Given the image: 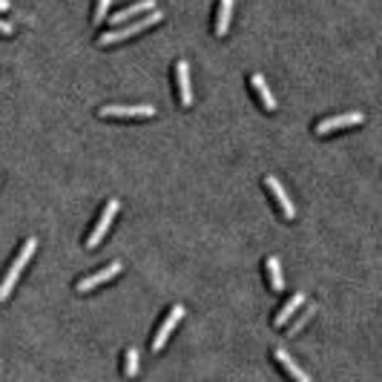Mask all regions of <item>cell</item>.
<instances>
[{"mask_svg":"<svg viewBox=\"0 0 382 382\" xmlns=\"http://www.w3.org/2000/svg\"><path fill=\"white\" fill-rule=\"evenodd\" d=\"M273 359H276V362H279V365H282V368H285V371H288V374H290L293 379H299V382H310L308 371H302V368L296 365V362H293V359H290V354H288L285 348H276V351H273Z\"/></svg>","mask_w":382,"mask_h":382,"instance_id":"13","label":"cell"},{"mask_svg":"<svg viewBox=\"0 0 382 382\" xmlns=\"http://www.w3.org/2000/svg\"><path fill=\"white\" fill-rule=\"evenodd\" d=\"M14 29H12V23H6V21H0V34H6V38H9V34H12Z\"/></svg>","mask_w":382,"mask_h":382,"instance_id":"19","label":"cell"},{"mask_svg":"<svg viewBox=\"0 0 382 382\" xmlns=\"http://www.w3.org/2000/svg\"><path fill=\"white\" fill-rule=\"evenodd\" d=\"M265 268H268V279H270V288L273 290H285V276H282V265L276 256H268L265 259Z\"/></svg>","mask_w":382,"mask_h":382,"instance_id":"15","label":"cell"},{"mask_svg":"<svg viewBox=\"0 0 382 382\" xmlns=\"http://www.w3.org/2000/svg\"><path fill=\"white\" fill-rule=\"evenodd\" d=\"M9 9V0H0V12H6Z\"/></svg>","mask_w":382,"mask_h":382,"instance_id":"20","label":"cell"},{"mask_svg":"<svg viewBox=\"0 0 382 382\" xmlns=\"http://www.w3.org/2000/svg\"><path fill=\"white\" fill-rule=\"evenodd\" d=\"M314 314H316V305H308V302H305V305H302V314H299V316L293 314L296 319H293V325L288 328V336H296V334L302 331V328H305L310 319H314Z\"/></svg>","mask_w":382,"mask_h":382,"instance_id":"16","label":"cell"},{"mask_svg":"<svg viewBox=\"0 0 382 382\" xmlns=\"http://www.w3.org/2000/svg\"><path fill=\"white\" fill-rule=\"evenodd\" d=\"M101 118H155V107L138 103V107H101Z\"/></svg>","mask_w":382,"mask_h":382,"instance_id":"8","label":"cell"},{"mask_svg":"<svg viewBox=\"0 0 382 382\" xmlns=\"http://www.w3.org/2000/svg\"><path fill=\"white\" fill-rule=\"evenodd\" d=\"M265 187L273 193V199H276V204H279V210H282V216L288 219V221H293L296 219V207H293V201L288 199V193H285V187L279 184V179L276 176H265Z\"/></svg>","mask_w":382,"mask_h":382,"instance_id":"7","label":"cell"},{"mask_svg":"<svg viewBox=\"0 0 382 382\" xmlns=\"http://www.w3.org/2000/svg\"><path fill=\"white\" fill-rule=\"evenodd\" d=\"M184 319V308L181 305H176V308H170V314H167V319L161 322V328L155 331V336H152V342H150V348L152 351H161L164 345H167V339H170V334L176 331V325Z\"/></svg>","mask_w":382,"mask_h":382,"instance_id":"4","label":"cell"},{"mask_svg":"<svg viewBox=\"0 0 382 382\" xmlns=\"http://www.w3.org/2000/svg\"><path fill=\"white\" fill-rule=\"evenodd\" d=\"M118 273H121V262H110L103 270H98V273H92V276H83V279L75 285V290H78V293H90V290H95L98 285L115 279Z\"/></svg>","mask_w":382,"mask_h":382,"instance_id":"6","label":"cell"},{"mask_svg":"<svg viewBox=\"0 0 382 382\" xmlns=\"http://www.w3.org/2000/svg\"><path fill=\"white\" fill-rule=\"evenodd\" d=\"M164 21V14L159 12V9H152V14H144L141 21H127V23H121L118 29H110V32H103L101 38H98V46H112V43H121V41H127V38H132V34H141V32H147L150 26H155V23H161Z\"/></svg>","mask_w":382,"mask_h":382,"instance_id":"1","label":"cell"},{"mask_svg":"<svg viewBox=\"0 0 382 382\" xmlns=\"http://www.w3.org/2000/svg\"><path fill=\"white\" fill-rule=\"evenodd\" d=\"M362 121H365V115H362V112H345V115H336V118L319 121L314 132H316V135H331V132L345 130V127H356V124H362Z\"/></svg>","mask_w":382,"mask_h":382,"instance_id":"5","label":"cell"},{"mask_svg":"<svg viewBox=\"0 0 382 382\" xmlns=\"http://www.w3.org/2000/svg\"><path fill=\"white\" fill-rule=\"evenodd\" d=\"M34 250H38V239H26L23 248H21V253H17V259L12 262V268H9V273H6V279L0 282V302H6V299L12 296L14 282L21 279V273H23V268L29 265V259L34 256Z\"/></svg>","mask_w":382,"mask_h":382,"instance_id":"2","label":"cell"},{"mask_svg":"<svg viewBox=\"0 0 382 382\" xmlns=\"http://www.w3.org/2000/svg\"><path fill=\"white\" fill-rule=\"evenodd\" d=\"M118 201L112 199V201H107V207H103V213H101V219H98V224H95V230L90 233V236H86V248H90V250H95L98 245H101V239L103 236H107V230H110V224L115 221V213H118Z\"/></svg>","mask_w":382,"mask_h":382,"instance_id":"3","label":"cell"},{"mask_svg":"<svg viewBox=\"0 0 382 382\" xmlns=\"http://www.w3.org/2000/svg\"><path fill=\"white\" fill-rule=\"evenodd\" d=\"M110 3H112V0H98V3H95V12H92V23H95V26L107 21V9H110Z\"/></svg>","mask_w":382,"mask_h":382,"instance_id":"18","label":"cell"},{"mask_svg":"<svg viewBox=\"0 0 382 382\" xmlns=\"http://www.w3.org/2000/svg\"><path fill=\"white\" fill-rule=\"evenodd\" d=\"M152 9H155V3H152V0H141V3H135V6H127V9H121V12L110 14V23H112V26H121V23L132 21L135 14H141V12H152Z\"/></svg>","mask_w":382,"mask_h":382,"instance_id":"12","label":"cell"},{"mask_svg":"<svg viewBox=\"0 0 382 382\" xmlns=\"http://www.w3.org/2000/svg\"><path fill=\"white\" fill-rule=\"evenodd\" d=\"M176 83H179L181 107H190V103H193V86H190V66H187V61L176 63Z\"/></svg>","mask_w":382,"mask_h":382,"instance_id":"9","label":"cell"},{"mask_svg":"<svg viewBox=\"0 0 382 382\" xmlns=\"http://www.w3.org/2000/svg\"><path fill=\"white\" fill-rule=\"evenodd\" d=\"M230 14H233V0H221V3H219V17H216V38H224V34H228Z\"/></svg>","mask_w":382,"mask_h":382,"instance_id":"14","label":"cell"},{"mask_svg":"<svg viewBox=\"0 0 382 382\" xmlns=\"http://www.w3.org/2000/svg\"><path fill=\"white\" fill-rule=\"evenodd\" d=\"M250 86L256 90V95H259V101H262V107L268 110V112H276V98H273V92H270V86H268V81H265V75H250Z\"/></svg>","mask_w":382,"mask_h":382,"instance_id":"10","label":"cell"},{"mask_svg":"<svg viewBox=\"0 0 382 382\" xmlns=\"http://www.w3.org/2000/svg\"><path fill=\"white\" fill-rule=\"evenodd\" d=\"M305 302H308V299H305V293H293V296H290V299L285 302V308H282V310H279V314H276V316H273V325H276V328H282V325H288V322L293 319V314H296V310H299V308H302Z\"/></svg>","mask_w":382,"mask_h":382,"instance_id":"11","label":"cell"},{"mask_svg":"<svg viewBox=\"0 0 382 382\" xmlns=\"http://www.w3.org/2000/svg\"><path fill=\"white\" fill-rule=\"evenodd\" d=\"M135 374H138V351L135 348H127V354H124V376L132 379Z\"/></svg>","mask_w":382,"mask_h":382,"instance_id":"17","label":"cell"}]
</instances>
